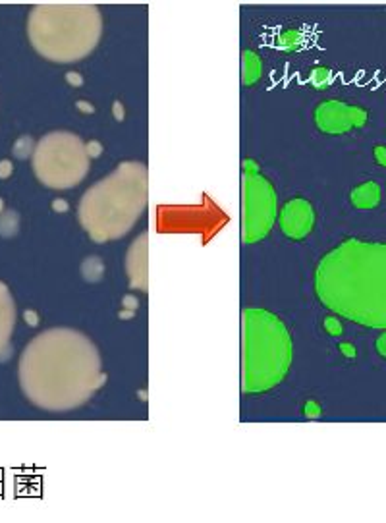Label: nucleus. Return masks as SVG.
Wrapping results in <instances>:
<instances>
[{
    "instance_id": "f257e3e1",
    "label": "nucleus",
    "mask_w": 386,
    "mask_h": 523,
    "mask_svg": "<svg viewBox=\"0 0 386 523\" xmlns=\"http://www.w3.org/2000/svg\"><path fill=\"white\" fill-rule=\"evenodd\" d=\"M103 380L99 351L76 330L54 329L29 342L19 359V384L35 406L64 411L81 406Z\"/></svg>"
},
{
    "instance_id": "f03ea898",
    "label": "nucleus",
    "mask_w": 386,
    "mask_h": 523,
    "mask_svg": "<svg viewBox=\"0 0 386 523\" xmlns=\"http://www.w3.org/2000/svg\"><path fill=\"white\" fill-rule=\"evenodd\" d=\"M315 291L332 313L386 330V242L346 240L315 271Z\"/></svg>"
},
{
    "instance_id": "7ed1b4c3",
    "label": "nucleus",
    "mask_w": 386,
    "mask_h": 523,
    "mask_svg": "<svg viewBox=\"0 0 386 523\" xmlns=\"http://www.w3.org/2000/svg\"><path fill=\"white\" fill-rule=\"evenodd\" d=\"M147 207V170L124 162L95 184L79 203V222L96 242L122 238Z\"/></svg>"
},
{
    "instance_id": "20e7f679",
    "label": "nucleus",
    "mask_w": 386,
    "mask_h": 523,
    "mask_svg": "<svg viewBox=\"0 0 386 523\" xmlns=\"http://www.w3.org/2000/svg\"><path fill=\"white\" fill-rule=\"evenodd\" d=\"M27 33L35 50L48 60L74 62L95 49L103 33V18L95 6L45 4L31 10Z\"/></svg>"
},
{
    "instance_id": "39448f33",
    "label": "nucleus",
    "mask_w": 386,
    "mask_h": 523,
    "mask_svg": "<svg viewBox=\"0 0 386 523\" xmlns=\"http://www.w3.org/2000/svg\"><path fill=\"white\" fill-rule=\"evenodd\" d=\"M241 322L243 392H267L278 386L288 373L292 363L290 332L276 315L265 309H245L241 315Z\"/></svg>"
},
{
    "instance_id": "423d86ee",
    "label": "nucleus",
    "mask_w": 386,
    "mask_h": 523,
    "mask_svg": "<svg viewBox=\"0 0 386 523\" xmlns=\"http://www.w3.org/2000/svg\"><path fill=\"white\" fill-rule=\"evenodd\" d=\"M35 176L48 187L66 189L85 178L89 170V153L83 141L68 132L45 136L33 153Z\"/></svg>"
},
{
    "instance_id": "0eeeda50",
    "label": "nucleus",
    "mask_w": 386,
    "mask_h": 523,
    "mask_svg": "<svg viewBox=\"0 0 386 523\" xmlns=\"http://www.w3.org/2000/svg\"><path fill=\"white\" fill-rule=\"evenodd\" d=\"M241 193V238L245 243H255L270 232L276 220V191L267 178L259 174H243Z\"/></svg>"
},
{
    "instance_id": "6e6552de",
    "label": "nucleus",
    "mask_w": 386,
    "mask_h": 523,
    "mask_svg": "<svg viewBox=\"0 0 386 523\" xmlns=\"http://www.w3.org/2000/svg\"><path fill=\"white\" fill-rule=\"evenodd\" d=\"M315 124L320 132L340 136L353 127H361L367 124V110L359 107H351L342 101H325L315 110Z\"/></svg>"
},
{
    "instance_id": "1a4fd4ad",
    "label": "nucleus",
    "mask_w": 386,
    "mask_h": 523,
    "mask_svg": "<svg viewBox=\"0 0 386 523\" xmlns=\"http://www.w3.org/2000/svg\"><path fill=\"white\" fill-rule=\"evenodd\" d=\"M280 230L292 240H303L313 230L315 213L313 207L305 199H292L282 207L278 216Z\"/></svg>"
},
{
    "instance_id": "9d476101",
    "label": "nucleus",
    "mask_w": 386,
    "mask_h": 523,
    "mask_svg": "<svg viewBox=\"0 0 386 523\" xmlns=\"http://www.w3.org/2000/svg\"><path fill=\"white\" fill-rule=\"evenodd\" d=\"M14 322H16V305L10 296V290L0 282V355L10 349L8 344L14 332Z\"/></svg>"
},
{
    "instance_id": "9b49d317",
    "label": "nucleus",
    "mask_w": 386,
    "mask_h": 523,
    "mask_svg": "<svg viewBox=\"0 0 386 523\" xmlns=\"http://www.w3.org/2000/svg\"><path fill=\"white\" fill-rule=\"evenodd\" d=\"M349 199L356 209H375L380 203V187L375 182H365L351 189Z\"/></svg>"
},
{
    "instance_id": "f8f14e48",
    "label": "nucleus",
    "mask_w": 386,
    "mask_h": 523,
    "mask_svg": "<svg viewBox=\"0 0 386 523\" xmlns=\"http://www.w3.org/2000/svg\"><path fill=\"white\" fill-rule=\"evenodd\" d=\"M263 76V62L259 54L253 50H243L241 54V83L243 85H253L257 83Z\"/></svg>"
},
{
    "instance_id": "ddd939ff",
    "label": "nucleus",
    "mask_w": 386,
    "mask_h": 523,
    "mask_svg": "<svg viewBox=\"0 0 386 523\" xmlns=\"http://www.w3.org/2000/svg\"><path fill=\"white\" fill-rule=\"evenodd\" d=\"M303 43V35L298 29H286L282 31L276 39V47L280 50H298Z\"/></svg>"
},
{
    "instance_id": "4468645a",
    "label": "nucleus",
    "mask_w": 386,
    "mask_h": 523,
    "mask_svg": "<svg viewBox=\"0 0 386 523\" xmlns=\"http://www.w3.org/2000/svg\"><path fill=\"white\" fill-rule=\"evenodd\" d=\"M309 81L311 85L317 89H325L332 83V72L328 68H323V66H317V68L311 70V76H309Z\"/></svg>"
},
{
    "instance_id": "2eb2a0df",
    "label": "nucleus",
    "mask_w": 386,
    "mask_h": 523,
    "mask_svg": "<svg viewBox=\"0 0 386 523\" xmlns=\"http://www.w3.org/2000/svg\"><path fill=\"white\" fill-rule=\"evenodd\" d=\"M325 329H327V332L332 334V336H340V334H342V324H340V320L334 319V317H327V319H325Z\"/></svg>"
},
{
    "instance_id": "dca6fc26",
    "label": "nucleus",
    "mask_w": 386,
    "mask_h": 523,
    "mask_svg": "<svg viewBox=\"0 0 386 523\" xmlns=\"http://www.w3.org/2000/svg\"><path fill=\"white\" fill-rule=\"evenodd\" d=\"M305 415H307L309 419H317V417L320 415V407L317 406V402H307V404H305Z\"/></svg>"
},
{
    "instance_id": "f3484780",
    "label": "nucleus",
    "mask_w": 386,
    "mask_h": 523,
    "mask_svg": "<svg viewBox=\"0 0 386 523\" xmlns=\"http://www.w3.org/2000/svg\"><path fill=\"white\" fill-rule=\"evenodd\" d=\"M375 158H376V162L378 165H382V166H386V147L384 145H378V147H375Z\"/></svg>"
},
{
    "instance_id": "a211bd4d",
    "label": "nucleus",
    "mask_w": 386,
    "mask_h": 523,
    "mask_svg": "<svg viewBox=\"0 0 386 523\" xmlns=\"http://www.w3.org/2000/svg\"><path fill=\"white\" fill-rule=\"evenodd\" d=\"M10 174H12V165L8 160H2L0 162V178H8Z\"/></svg>"
},
{
    "instance_id": "6ab92c4d",
    "label": "nucleus",
    "mask_w": 386,
    "mask_h": 523,
    "mask_svg": "<svg viewBox=\"0 0 386 523\" xmlns=\"http://www.w3.org/2000/svg\"><path fill=\"white\" fill-rule=\"evenodd\" d=\"M376 349H378V353H380L382 357H386V332L378 338V342H376Z\"/></svg>"
},
{
    "instance_id": "aec40b11",
    "label": "nucleus",
    "mask_w": 386,
    "mask_h": 523,
    "mask_svg": "<svg viewBox=\"0 0 386 523\" xmlns=\"http://www.w3.org/2000/svg\"><path fill=\"white\" fill-rule=\"evenodd\" d=\"M340 349H342V353H344L346 357H356V348H353V346H349V344H340Z\"/></svg>"
},
{
    "instance_id": "412c9836",
    "label": "nucleus",
    "mask_w": 386,
    "mask_h": 523,
    "mask_svg": "<svg viewBox=\"0 0 386 523\" xmlns=\"http://www.w3.org/2000/svg\"><path fill=\"white\" fill-rule=\"evenodd\" d=\"M0 207H2V201H0Z\"/></svg>"
}]
</instances>
